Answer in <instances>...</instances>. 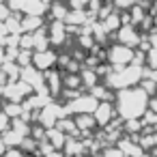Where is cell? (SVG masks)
I'll list each match as a JSON object with an SVG mask.
<instances>
[{
    "label": "cell",
    "mask_w": 157,
    "mask_h": 157,
    "mask_svg": "<svg viewBox=\"0 0 157 157\" xmlns=\"http://www.w3.org/2000/svg\"><path fill=\"white\" fill-rule=\"evenodd\" d=\"M116 108L123 118H138L146 110V90L142 88H118L116 93Z\"/></svg>",
    "instance_id": "obj_1"
},
{
    "label": "cell",
    "mask_w": 157,
    "mask_h": 157,
    "mask_svg": "<svg viewBox=\"0 0 157 157\" xmlns=\"http://www.w3.org/2000/svg\"><path fill=\"white\" fill-rule=\"evenodd\" d=\"M140 78H142V73H140L138 67H127V69H123V71L108 73V75H105V82H108L112 88H127V86H131L133 82H138Z\"/></svg>",
    "instance_id": "obj_2"
},
{
    "label": "cell",
    "mask_w": 157,
    "mask_h": 157,
    "mask_svg": "<svg viewBox=\"0 0 157 157\" xmlns=\"http://www.w3.org/2000/svg\"><path fill=\"white\" fill-rule=\"evenodd\" d=\"M99 103H101L99 97H95L93 93H86V95H78V97L69 99L67 108H69V112H73V114H84V112H90V114H93Z\"/></svg>",
    "instance_id": "obj_3"
},
{
    "label": "cell",
    "mask_w": 157,
    "mask_h": 157,
    "mask_svg": "<svg viewBox=\"0 0 157 157\" xmlns=\"http://www.w3.org/2000/svg\"><path fill=\"white\" fill-rule=\"evenodd\" d=\"M133 60V52L129 50V45H125V43H118V45H112L110 50H108V63L112 65V67H125V65H129Z\"/></svg>",
    "instance_id": "obj_4"
},
{
    "label": "cell",
    "mask_w": 157,
    "mask_h": 157,
    "mask_svg": "<svg viewBox=\"0 0 157 157\" xmlns=\"http://www.w3.org/2000/svg\"><path fill=\"white\" fill-rule=\"evenodd\" d=\"M35 88L28 84V82H24L22 78L13 84V82H9L7 86H5V97L9 99V101H22L24 97H28L30 93H33Z\"/></svg>",
    "instance_id": "obj_5"
},
{
    "label": "cell",
    "mask_w": 157,
    "mask_h": 157,
    "mask_svg": "<svg viewBox=\"0 0 157 157\" xmlns=\"http://www.w3.org/2000/svg\"><path fill=\"white\" fill-rule=\"evenodd\" d=\"M56 63H58V56L52 50H35V54H33V65L37 69H41V71L52 69Z\"/></svg>",
    "instance_id": "obj_6"
},
{
    "label": "cell",
    "mask_w": 157,
    "mask_h": 157,
    "mask_svg": "<svg viewBox=\"0 0 157 157\" xmlns=\"http://www.w3.org/2000/svg\"><path fill=\"white\" fill-rule=\"evenodd\" d=\"M67 22L65 20H54L52 24H50V28H48V33H50V41L54 43V45H60L63 41H65V37H67Z\"/></svg>",
    "instance_id": "obj_7"
},
{
    "label": "cell",
    "mask_w": 157,
    "mask_h": 157,
    "mask_svg": "<svg viewBox=\"0 0 157 157\" xmlns=\"http://www.w3.org/2000/svg\"><path fill=\"white\" fill-rule=\"evenodd\" d=\"M50 9V5L45 0H22V13L24 15H43Z\"/></svg>",
    "instance_id": "obj_8"
},
{
    "label": "cell",
    "mask_w": 157,
    "mask_h": 157,
    "mask_svg": "<svg viewBox=\"0 0 157 157\" xmlns=\"http://www.w3.org/2000/svg\"><path fill=\"white\" fill-rule=\"evenodd\" d=\"M93 114H95V118H97V125H99V127H105V125L110 123L112 114H114V110H112V103H108V101H101Z\"/></svg>",
    "instance_id": "obj_9"
},
{
    "label": "cell",
    "mask_w": 157,
    "mask_h": 157,
    "mask_svg": "<svg viewBox=\"0 0 157 157\" xmlns=\"http://www.w3.org/2000/svg\"><path fill=\"white\" fill-rule=\"evenodd\" d=\"M88 17H90V13H86L84 9H71V11L67 13L65 22H67V26H71V24H73V26H82V24H86V22L90 24Z\"/></svg>",
    "instance_id": "obj_10"
},
{
    "label": "cell",
    "mask_w": 157,
    "mask_h": 157,
    "mask_svg": "<svg viewBox=\"0 0 157 157\" xmlns=\"http://www.w3.org/2000/svg\"><path fill=\"white\" fill-rule=\"evenodd\" d=\"M45 73V82H48V88H50V93L52 95H56L65 84H63V75L58 73V71H54V69H48V71H43Z\"/></svg>",
    "instance_id": "obj_11"
},
{
    "label": "cell",
    "mask_w": 157,
    "mask_h": 157,
    "mask_svg": "<svg viewBox=\"0 0 157 157\" xmlns=\"http://www.w3.org/2000/svg\"><path fill=\"white\" fill-rule=\"evenodd\" d=\"M75 123H78V129L86 133V131H90L97 125V118H95V114L84 112V114H75Z\"/></svg>",
    "instance_id": "obj_12"
},
{
    "label": "cell",
    "mask_w": 157,
    "mask_h": 157,
    "mask_svg": "<svg viewBox=\"0 0 157 157\" xmlns=\"http://www.w3.org/2000/svg\"><path fill=\"white\" fill-rule=\"evenodd\" d=\"M43 26V17L41 15H24L22 17V30L24 33H35Z\"/></svg>",
    "instance_id": "obj_13"
},
{
    "label": "cell",
    "mask_w": 157,
    "mask_h": 157,
    "mask_svg": "<svg viewBox=\"0 0 157 157\" xmlns=\"http://www.w3.org/2000/svg\"><path fill=\"white\" fill-rule=\"evenodd\" d=\"M116 37H118V41L125 43V45H136V43H138V35H136V30H133L131 26H123Z\"/></svg>",
    "instance_id": "obj_14"
},
{
    "label": "cell",
    "mask_w": 157,
    "mask_h": 157,
    "mask_svg": "<svg viewBox=\"0 0 157 157\" xmlns=\"http://www.w3.org/2000/svg\"><path fill=\"white\" fill-rule=\"evenodd\" d=\"M50 13H52V20H65L69 9L65 7V2H58V0H54V2L50 5Z\"/></svg>",
    "instance_id": "obj_15"
},
{
    "label": "cell",
    "mask_w": 157,
    "mask_h": 157,
    "mask_svg": "<svg viewBox=\"0 0 157 157\" xmlns=\"http://www.w3.org/2000/svg\"><path fill=\"white\" fill-rule=\"evenodd\" d=\"M80 75H82V84H84V86H88V88H93V86H95V82H97V78H99L97 69H86V71H82Z\"/></svg>",
    "instance_id": "obj_16"
},
{
    "label": "cell",
    "mask_w": 157,
    "mask_h": 157,
    "mask_svg": "<svg viewBox=\"0 0 157 157\" xmlns=\"http://www.w3.org/2000/svg\"><path fill=\"white\" fill-rule=\"evenodd\" d=\"M101 22L105 24L108 33H114V30L118 28V15H114V13H110V15H108V17H103Z\"/></svg>",
    "instance_id": "obj_17"
},
{
    "label": "cell",
    "mask_w": 157,
    "mask_h": 157,
    "mask_svg": "<svg viewBox=\"0 0 157 157\" xmlns=\"http://www.w3.org/2000/svg\"><path fill=\"white\" fill-rule=\"evenodd\" d=\"M17 63H20L22 67H26V65H33V54H30V50L22 48V50H20V56H17Z\"/></svg>",
    "instance_id": "obj_18"
},
{
    "label": "cell",
    "mask_w": 157,
    "mask_h": 157,
    "mask_svg": "<svg viewBox=\"0 0 157 157\" xmlns=\"http://www.w3.org/2000/svg\"><path fill=\"white\" fill-rule=\"evenodd\" d=\"M11 11H13V9H11V5L0 0V20H2V22H5V20H9V17H11Z\"/></svg>",
    "instance_id": "obj_19"
},
{
    "label": "cell",
    "mask_w": 157,
    "mask_h": 157,
    "mask_svg": "<svg viewBox=\"0 0 157 157\" xmlns=\"http://www.w3.org/2000/svg\"><path fill=\"white\" fill-rule=\"evenodd\" d=\"M9 114L5 112V110H0V133H5L7 129H9Z\"/></svg>",
    "instance_id": "obj_20"
},
{
    "label": "cell",
    "mask_w": 157,
    "mask_h": 157,
    "mask_svg": "<svg viewBox=\"0 0 157 157\" xmlns=\"http://www.w3.org/2000/svg\"><path fill=\"white\" fill-rule=\"evenodd\" d=\"M112 5H114V7H118V9H129V7H133V5H136V0H114Z\"/></svg>",
    "instance_id": "obj_21"
},
{
    "label": "cell",
    "mask_w": 157,
    "mask_h": 157,
    "mask_svg": "<svg viewBox=\"0 0 157 157\" xmlns=\"http://www.w3.org/2000/svg\"><path fill=\"white\" fill-rule=\"evenodd\" d=\"M69 2H71V9H84L86 5L95 2V0H69Z\"/></svg>",
    "instance_id": "obj_22"
},
{
    "label": "cell",
    "mask_w": 157,
    "mask_h": 157,
    "mask_svg": "<svg viewBox=\"0 0 157 157\" xmlns=\"http://www.w3.org/2000/svg\"><path fill=\"white\" fill-rule=\"evenodd\" d=\"M148 63H151L153 67H157V52H151V56H148Z\"/></svg>",
    "instance_id": "obj_23"
}]
</instances>
